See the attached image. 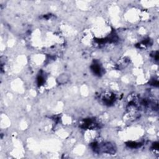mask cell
<instances>
[{
	"label": "cell",
	"mask_w": 159,
	"mask_h": 159,
	"mask_svg": "<svg viewBox=\"0 0 159 159\" xmlns=\"http://www.w3.org/2000/svg\"><path fill=\"white\" fill-rule=\"evenodd\" d=\"M115 95L111 93H105V94L102 95L101 100L103 101L106 105H113L115 101Z\"/></svg>",
	"instance_id": "1"
},
{
	"label": "cell",
	"mask_w": 159,
	"mask_h": 159,
	"mask_svg": "<svg viewBox=\"0 0 159 159\" xmlns=\"http://www.w3.org/2000/svg\"><path fill=\"white\" fill-rule=\"evenodd\" d=\"M97 126L98 124L95 122V121L92 119H87L81 124V127L85 129H93L95 128Z\"/></svg>",
	"instance_id": "2"
},
{
	"label": "cell",
	"mask_w": 159,
	"mask_h": 159,
	"mask_svg": "<svg viewBox=\"0 0 159 159\" xmlns=\"http://www.w3.org/2000/svg\"><path fill=\"white\" fill-rule=\"evenodd\" d=\"M91 70L94 73V74L96 75H101L102 73V68L101 67V65L99 63H95L91 65Z\"/></svg>",
	"instance_id": "3"
},
{
	"label": "cell",
	"mask_w": 159,
	"mask_h": 159,
	"mask_svg": "<svg viewBox=\"0 0 159 159\" xmlns=\"http://www.w3.org/2000/svg\"><path fill=\"white\" fill-rule=\"evenodd\" d=\"M140 144L139 143H136L135 142H129V144H127V145H129V147H131V148H136L139 146H140V145H139Z\"/></svg>",
	"instance_id": "4"
}]
</instances>
